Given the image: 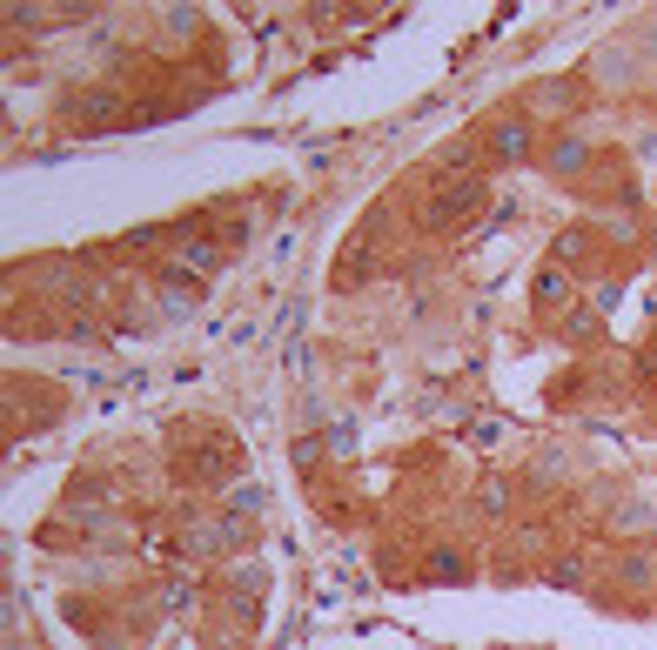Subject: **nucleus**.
<instances>
[{
  "label": "nucleus",
  "instance_id": "f257e3e1",
  "mask_svg": "<svg viewBox=\"0 0 657 650\" xmlns=\"http://www.w3.org/2000/svg\"><path fill=\"white\" fill-rule=\"evenodd\" d=\"M483 202H490V188H483L476 175H450V181L430 195V228H463Z\"/></svg>",
  "mask_w": 657,
  "mask_h": 650
}]
</instances>
